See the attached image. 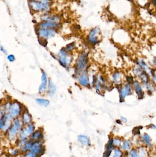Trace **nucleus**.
<instances>
[{
	"label": "nucleus",
	"mask_w": 156,
	"mask_h": 157,
	"mask_svg": "<svg viewBox=\"0 0 156 157\" xmlns=\"http://www.w3.org/2000/svg\"><path fill=\"white\" fill-rule=\"evenodd\" d=\"M88 63L87 54L83 52L81 54L76 61V72L77 74L81 73L85 69Z\"/></svg>",
	"instance_id": "1"
},
{
	"label": "nucleus",
	"mask_w": 156,
	"mask_h": 157,
	"mask_svg": "<svg viewBox=\"0 0 156 157\" xmlns=\"http://www.w3.org/2000/svg\"><path fill=\"white\" fill-rule=\"evenodd\" d=\"M132 86L131 84L126 83L122 84L119 87V94L120 100L123 101L126 96H128L132 93Z\"/></svg>",
	"instance_id": "2"
},
{
	"label": "nucleus",
	"mask_w": 156,
	"mask_h": 157,
	"mask_svg": "<svg viewBox=\"0 0 156 157\" xmlns=\"http://www.w3.org/2000/svg\"><path fill=\"white\" fill-rule=\"evenodd\" d=\"M21 109L20 104L17 102H14L9 107L7 115L12 119L18 116L20 114Z\"/></svg>",
	"instance_id": "3"
},
{
	"label": "nucleus",
	"mask_w": 156,
	"mask_h": 157,
	"mask_svg": "<svg viewBox=\"0 0 156 157\" xmlns=\"http://www.w3.org/2000/svg\"><path fill=\"white\" fill-rule=\"evenodd\" d=\"M133 91L136 93L139 99H142L144 97L142 85L139 81H135L132 84Z\"/></svg>",
	"instance_id": "4"
},
{
	"label": "nucleus",
	"mask_w": 156,
	"mask_h": 157,
	"mask_svg": "<svg viewBox=\"0 0 156 157\" xmlns=\"http://www.w3.org/2000/svg\"><path fill=\"white\" fill-rule=\"evenodd\" d=\"M100 31L99 28H95L91 31L88 37V41L92 44H96L99 41V35Z\"/></svg>",
	"instance_id": "5"
},
{
	"label": "nucleus",
	"mask_w": 156,
	"mask_h": 157,
	"mask_svg": "<svg viewBox=\"0 0 156 157\" xmlns=\"http://www.w3.org/2000/svg\"><path fill=\"white\" fill-rule=\"evenodd\" d=\"M22 127V123L19 119H17L15 120V121L14 122L13 125L11 128H10L9 132V137L11 138H14L21 128Z\"/></svg>",
	"instance_id": "6"
},
{
	"label": "nucleus",
	"mask_w": 156,
	"mask_h": 157,
	"mask_svg": "<svg viewBox=\"0 0 156 157\" xmlns=\"http://www.w3.org/2000/svg\"><path fill=\"white\" fill-rule=\"evenodd\" d=\"M56 32L53 29H40L38 31V34L43 38H50L55 36Z\"/></svg>",
	"instance_id": "7"
},
{
	"label": "nucleus",
	"mask_w": 156,
	"mask_h": 157,
	"mask_svg": "<svg viewBox=\"0 0 156 157\" xmlns=\"http://www.w3.org/2000/svg\"><path fill=\"white\" fill-rule=\"evenodd\" d=\"M59 61L60 64L64 67H66L70 63V58L65 51H60L59 54Z\"/></svg>",
	"instance_id": "8"
},
{
	"label": "nucleus",
	"mask_w": 156,
	"mask_h": 157,
	"mask_svg": "<svg viewBox=\"0 0 156 157\" xmlns=\"http://www.w3.org/2000/svg\"><path fill=\"white\" fill-rule=\"evenodd\" d=\"M123 75L122 73L119 71H116L112 75V80L116 86H121L122 84Z\"/></svg>",
	"instance_id": "9"
},
{
	"label": "nucleus",
	"mask_w": 156,
	"mask_h": 157,
	"mask_svg": "<svg viewBox=\"0 0 156 157\" xmlns=\"http://www.w3.org/2000/svg\"><path fill=\"white\" fill-rule=\"evenodd\" d=\"M35 126L34 124H30L25 129H23L21 132V139H25L31 134H32L34 131Z\"/></svg>",
	"instance_id": "10"
},
{
	"label": "nucleus",
	"mask_w": 156,
	"mask_h": 157,
	"mask_svg": "<svg viewBox=\"0 0 156 157\" xmlns=\"http://www.w3.org/2000/svg\"><path fill=\"white\" fill-rule=\"evenodd\" d=\"M136 61L137 65L139 66L143 71L146 72L149 75L152 69L149 67L148 64L146 63V61L142 58H138Z\"/></svg>",
	"instance_id": "11"
},
{
	"label": "nucleus",
	"mask_w": 156,
	"mask_h": 157,
	"mask_svg": "<svg viewBox=\"0 0 156 157\" xmlns=\"http://www.w3.org/2000/svg\"><path fill=\"white\" fill-rule=\"evenodd\" d=\"M30 151L34 152L36 154H40L44 151V148L42 144L39 141L33 142Z\"/></svg>",
	"instance_id": "12"
},
{
	"label": "nucleus",
	"mask_w": 156,
	"mask_h": 157,
	"mask_svg": "<svg viewBox=\"0 0 156 157\" xmlns=\"http://www.w3.org/2000/svg\"><path fill=\"white\" fill-rule=\"evenodd\" d=\"M31 7L34 10H46L48 8V6L45 3L38 2L35 1H32L30 2Z\"/></svg>",
	"instance_id": "13"
},
{
	"label": "nucleus",
	"mask_w": 156,
	"mask_h": 157,
	"mask_svg": "<svg viewBox=\"0 0 156 157\" xmlns=\"http://www.w3.org/2000/svg\"><path fill=\"white\" fill-rule=\"evenodd\" d=\"M12 118L8 115H4L1 118L0 121V128L1 129H7L10 126Z\"/></svg>",
	"instance_id": "14"
},
{
	"label": "nucleus",
	"mask_w": 156,
	"mask_h": 157,
	"mask_svg": "<svg viewBox=\"0 0 156 157\" xmlns=\"http://www.w3.org/2000/svg\"><path fill=\"white\" fill-rule=\"evenodd\" d=\"M42 82L39 88V91L40 93H45L47 85V75L44 71L42 72Z\"/></svg>",
	"instance_id": "15"
},
{
	"label": "nucleus",
	"mask_w": 156,
	"mask_h": 157,
	"mask_svg": "<svg viewBox=\"0 0 156 157\" xmlns=\"http://www.w3.org/2000/svg\"><path fill=\"white\" fill-rule=\"evenodd\" d=\"M137 77L140 80L139 82L144 86L150 81L149 75L145 71H143L141 75H140Z\"/></svg>",
	"instance_id": "16"
},
{
	"label": "nucleus",
	"mask_w": 156,
	"mask_h": 157,
	"mask_svg": "<svg viewBox=\"0 0 156 157\" xmlns=\"http://www.w3.org/2000/svg\"><path fill=\"white\" fill-rule=\"evenodd\" d=\"M59 26V24L55 22L48 21L45 23H43L41 24L40 25L41 29H50V28H55Z\"/></svg>",
	"instance_id": "17"
},
{
	"label": "nucleus",
	"mask_w": 156,
	"mask_h": 157,
	"mask_svg": "<svg viewBox=\"0 0 156 157\" xmlns=\"http://www.w3.org/2000/svg\"><path fill=\"white\" fill-rule=\"evenodd\" d=\"M79 82L82 86H89L90 82L87 72H85L81 75L79 80Z\"/></svg>",
	"instance_id": "18"
},
{
	"label": "nucleus",
	"mask_w": 156,
	"mask_h": 157,
	"mask_svg": "<svg viewBox=\"0 0 156 157\" xmlns=\"http://www.w3.org/2000/svg\"><path fill=\"white\" fill-rule=\"evenodd\" d=\"M78 141L81 145L85 146H89L90 145V141L89 138L86 136L80 135L78 137Z\"/></svg>",
	"instance_id": "19"
},
{
	"label": "nucleus",
	"mask_w": 156,
	"mask_h": 157,
	"mask_svg": "<svg viewBox=\"0 0 156 157\" xmlns=\"http://www.w3.org/2000/svg\"><path fill=\"white\" fill-rule=\"evenodd\" d=\"M156 87V86L151 81H150L144 86L148 94H150L151 95L155 91Z\"/></svg>",
	"instance_id": "20"
},
{
	"label": "nucleus",
	"mask_w": 156,
	"mask_h": 157,
	"mask_svg": "<svg viewBox=\"0 0 156 157\" xmlns=\"http://www.w3.org/2000/svg\"><path fill=\"white\" fill-rule=\"evenodd\" d=\"M142 138L143 142H144L147 147H151V139L148 134H144L143 135H142Z\"/></svg>",
	"instance_id": "21"
},
{
	"label": "nucleus",
	"mask_w": 156,
	"mask_h": 157,
	"mask_svg": "<svg viewBox=\"0 0 156 157\" xmlns=\"http://www.w3.org/2000/svg\"><path fill=\"white\" fill-rule=\"evenodd\" d=\"M48 89H49V94L50 96H53L55 93L56 87L50 80L49 81Z\"/></svg>",
	"instance_id": "22"
},
{
	"label": "nucleus",
	"mask_w": 156,
	"mask_h": 157,
	"mask_svg": "<svg viewBox=\"0 0 156 157\" xmlns=\"http://www.w3.org/2000/svg\"><path fill=\"white\" fill-rule=\"evenodd\" d=\"M23 122L24 124L30 123L31 120V117L30 114L28 112H25L23 113L22 116Z\"/></svg>",
	"instance_id": "23"
},
{
	"label": "nucleus",
	"mask_w": 156,
	"mask_h": 157,
	"mask_svg": "<svg viewBox=\"0 0 156 157\" xmlns=\"http://www.w3.org/2000/svg\"><path fill=\"white\" fill-rule=\"evenodd\" d=\"M36 101L39 105L42 106H48L50 104V101L46 99L37 98L36 99Z\"/></svg>",
	"instance_id": "24"
},
{
	"label": "nucleus",
	"mask_w": 156,
	"mask_h": 157,
	"mask_svg": "<svg viewBox=\"0 0 156 157\" xmlns=\"http://www.w3.org/2000/svg\"><path fill=\"white\" fill-rule=\"evenodd\" d=\"M43 136L42 132L40 130H38L35 132L32 136V140H37L40 139Z\"/></svg>",
	"instance_id": "25"
},
{
	"label": "nucleus",
	"mask_w": 156,
	"mask_h": 157,
	"mask_svg": "<svg viewBox=\"0 0 156 157\" xmlns=\"http://www.w3.org/2000/svg\"><path fill=\"white\" fill-rule=\"evenodd\" d=\"M150 77H151V82L156 86V69H151V73L149 75Z\"/></svg>",
	"instance_id": "26"
},
{
	"label": "nucleus",
	"mask_w": 156,
	"mask_h": 157,
	"mask_svg": "<svg viewBox=\"0 0 156 157\" xmlns=\"http://www.w3.org/2000/svg\"><path fill=\"white\" fill-rule=\"evenodd\" d=\"M131 146V142L129 141H126L124 142L122 146V149L124 151H128L130 149Z\"/></svg>",
	"instance_id": "27"
},
{
	"label": "nucleus",
	"mask_w": 156,
	"mask_h": 157,
	"mask_svg": "<svg viewBox=\"0 0 156 157\" xmlns=\"http://www.w3.org/2000/svg\"><path fill=\"white\" fill-rule=\"evenodd\" d=\"M134 74L136 76L138 77L140 75H141V73L143 71V70L141 69L139 66L136 65L134 68Z\"/></svg>",
	"instance_id": "28"
},
{
	"label": "nucleus",
	"mask_w": 156,
	"mask_h": 157,
	"mask_svg": "<svg viewBox=\"0 0 156 157\" xmlns=\"http://www.w3.org/2000/svg\"><path fill=\"white\" fill-rule=\"evenodd\" d=\"M123 155V152L119 149L116 148L114 149V154L113 157H122Z\"/></svg>",
	"instance_id": "29"
},
{
	"label": "nucleus",
	"mask_w": 156,
	"mask_h": 157,
	"mask_svg": "<svg viewBox=\"0 0 156 157\" xmlns=\"http://www.w3.org/2000/svg\"><path fill=\"white\" fill-rule=\"evenodd\" d=\"M32 142H27L26 144H25V145L23 147V151H26V150H29V149H30L31 148V147H32Z\"/></svg>",
	"instance_id": "30"
},
{
	"label": "nucleus",
	"mask_w": 156,
	"mask_h": 157,
	"mask_svg": "<svg viewBox=\"0 0 156 157\" xmlns=\"http://www.w3.org/2000/svg\"><path fill=\"white\" fill-rule=\"evenodd\" d=\"M113 143H114V145L115 146L118 147L121 146V140L120 139L115 138V139H114Z\"/></svg>",
	"instance_id": "31"
},
{
	"label": "nucleus",
	"mask_w": 156,
	"mask_h": 157,
	"mask_svg": "<svg viewBox=\"0 0 156 157\" xmlns=\"http://www.w3.org/2000/svg\"><path fill=\"white\" fill-rule=\"evenodd\" d=\"M130 157H140L135 150H132L130 152Z\"/></svg>",
	"instance_id": "32"
},
{
	"label": "nucleus",
	"mask_w": 156,
	"mask_h": 157,
	"mask_svg": "<svg viewBox=\"0 0 156 157\" xmlns=\"http://www.w3.org/2000/svg\"><path fill=\"white\" fill-rule=\"evenodd\" d=\"M112 150L111 149H106L105 151L104 154V157H109L110 155Z\"/></svg>",
	"instance_id": "33"
},
{
	"label": "nucleus",
	"mask_w": 156,
	"mask_h": 157,
	"mask_svg": "<svg viewBox=\"0 0 156 157\" xmlns=\"http://www.w3.org/2000/svg\"><path fill=\"white\" fill-rule=\"evenodd\" d=\"M26 156L27 157H37V154H35L34 152L30 151L26 153Z\"/></svg>",
	"instance_id": "34"
},
{
	"label": "nucleus",
	"mask_w": 156,
	"mask_h": 157,
	"mask_svg": "<svg viewBox=\"0 0 156 157\" xmlns=\"http://www.w3.org/2000/svg\"><path fill=\"white\" fill-rule=\"evenodd\" d=\"M7 59H8V60L10 62H13L15 60V57L12 54H10L9 55H8L7 57Z\"/></svg>",
	"instance_id": "35"
},
{
	"label": "nucleus",
	"mask_w": 156,
	"mask_h": 157,
	"mask_svg": "<svg viewBox=\"0 0 156 157\" xmlns=\"http://www.w3.org/2000/svg\"><path fill=\"white\" fill-rule=\"evenodd\" d=\"M75 46V45L74 44H70L69 46H67V49L66 50H72L73 48H74V47Z\"/></svg>",
	"instance_id": "36"
},
{
	"label": "nucleus",
	"mask_w": 156,
	"mask_h": 157,
	"mask_svg": "<svg viewBox=\"0 0 156 157\" xmlns=\"http://www.w3.org/2000/svg\"><path fill=\"white\" fill-rule=\"evenodd\" d=\"M152 64L154 65L155 68V69H156V57H154L152 60Z\"/></svg>",
	"instance_id": "37"
},
{
	"label": "nucleus",
	"mask_w": 156,
	"mask_h": 157,
	"mask_svg": "<svg viewBox=\"0 0 156 157\" xmlns=\"http://www.w3.org/2000/svg\"><path fill=\"white\" fill-rule=\"evenodd\" d=\"M121 119L122 121H123L124 123H126L127 122V119H126V118H125L124 117H121Z\"/></svg>",
	"instance_id": "38"
},
{
	"label": "nucleus",
	"mask_w": 156,
	"mask_h": 157,
	"mask_svg": "<svg viewBox=\"0 0 156 157\" xmlns=\"http://www.w3.org/2000/svg\"><path fill=\"white\" fill-rule=\"evenodd\" d=\"M0 50H1V51H2L3 53H5V54H6V50H5V49L2 47V46H1L0 47Z\"/></svg>",
	"instance_id": "39"
},
{
	"label": "nucleus",
	"mask_w": 156,
	"mask_h": 157,
	"mask_svg": "<svg viewBox=\"0 0 156 157\" xmlns=\"http://www.w3.org/2000/svg\"><path fill=\"white\" fill-rule=\"evenodd\" d=\"M152 1V3L153 4V5L154 6L156 7V0H151Z\"/></svg>",
	"instance_id": "40"
},
{
	"label": "nucleus",
	"mask_w": 156,
	"mask_h": 157,
	"mask_svg": "<svg viewBox=\"0 0 156 157\" xmlns=\"http://www.w3.org/2000/svg\"><path fill=\"white\" fill-rule=\"evenodd\" d=\"M17 150H14L12 152V154L13 155H15L16 154H17Z\"/></svg>",
	"instance_id": "41"
},
{
	"label": "nucleus",
	"mask_w": 156,
	"mask_h": 157,
	"mask_svg": "<svg viewBox=\"0 0 156 157\" xmlns=\"http://www.w3.org/2000/svg\"><path fill=\"white\" fill-rule=\"evenodd\" d=\"M151 128H152V129H153L156 130V126H155V125H151Z\"/></svg>",
	"instance_id": "42"
}]
</instances>
